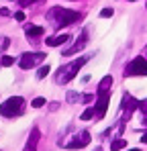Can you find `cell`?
<instances>
[{"label":"cell","mask_w":147,"mask_h":151,"mask_svg":"<svg viewBox=\"0 0 147 151\" xmlns=\"http://www.w3.org/2000/svg\"><path fill=\"white\" fill-rule=\"evenodd\" d=\"M88 61V57H80V59H76V61H72V63H68V65H63V68H59V74H57V82L59 84H68L70 80H72L74 76L78 74L80 70H82V65Z\"/></svg>","instance_id":"1"},{"label":"cell","mask_w":147,"mask_h":151,"mask_svg":"<svg viewBox=\"0 0 147 151\" xmlns=\"http://www.w3.org/2000/svg\"><path fill=\"white\" fill-rule=\"evenodd\" d=\"M49 17H55V23L59 27H66V25H72L80 19V12L76 10H68V8H53L49 12Z\"/></svg>","instance_id":"2"},{"label":"cell","mask_w":147,"mask_h":151,"mask_svg":"<svg viewBox=\"0 0 147 151\" xmlns=\"http://www.w3.org/2000/svg\"><path fill=\"white\" fill-rule=\"evenodd\" d=\"M23 106H24V100L21 96H12L4 104H0V114L2 116H17L23 112Z\"/></svg>","instance_id":"3"},{"label":"cell","mask_w":147,"mask_h":151,"mask_svg":"<svg viewBox=\"0 0 147 151\" xmlns=\"http://www.w3.org/2000/svg\"><path fill=\"white\" fill-rule=\"evenodd\" d=\"M125 76H147V61L143 57H135V59L127 65Z\"/></svg>","instance_id":"4"},{"label":"cell","mask_w":147,"mask_h":151,"mask_svg":"<svg viewBox=\"0 0 147 151\" xmlns=\"http://www.w3.org/2000/svg\"><path fill=\"white\" fill-rule=\"evenodd\" d=\"M45 59V53H23V57L19 59V65L23 68V70H29V68H33L37 61H43Z\"/></svg>","instance_id":"5"},{"label":"cell","mask_w":147,"mask_h":151,"mask_svg":"<svg viewBox=\"0 0 147 151\" xmlns=\"http://www.w3.org/2000/svg\"><path fill=\"white\" fill-rule=\"evenodd\" d=\"M88 143H90V133L84 131V133L76 135L70 143H66V147H68V149H82V147H86Z\"/></svg>","instance_id":"6"},{"label":"cell","mask_w":147,"mask_h":151,"mask_svg":"<svg viewBox=\"0 0 147 151\" xmlns=\"http://www.w3.org/2000/svg\"><path fill=\"white\" fill-rule=\"evenodd\" d=\"M108 102H110V92H104V94H98V102H96V119H104L106 114V108H108Z\"/></svg>","instance_id":"7"},{"label":"cell","mask_w":147,"mask_h":151,"mask_svg":"<svg viewBox=\"0 0 147 151\" xmlns=\"http://www.w3.org/2000/svg\"><path fill=\"white\" fill-rule=\"evenodd\" d=\"M39 139H41L39 129H33V131H31V137H29V143H27V147H24V151H37V143H39Z\"/></svg>","instance_id":"8"},{"label":"cell","mask_w":147,"mask_h":151,"mask_svg":"<svg viewBox=\"0 0 147 151\" xmlns=\"http://www.w3.org/2000/svg\"><path fill=\"white\" fill-rule=\"evenodd\" d=\"M72 37L70 35H55V37H51V39H47L45 43H47L49 47H57V45H63V43H68Z\"/></svg>","instance_id":"9"},{"label":"cell","mask_w":147,"mask_h":151,"mask_svg":"<svg viewBox=\"0 0 147 151\" xmlns=\"http://www.w3.org/2000/svg\"><path fill=\"white\" fill-rule=\"evenodd\" d=\"M110 86H112V76H104L98 84V94H104V92H110Z\"/></svg>","instance_id":"10"},{"label":"cell","mask_w":147,"mask_h":151,"mask_svg":"<svg viewBox=\"0 0 147 151\" xmlns=\"http://www.w3.org/2000/svg\"><path fill=\"white\" fill-rule=\"evenodd\" d=\"M43 33H45V29H43V27H35V25H29V27H27V37H29V39H33V41H35L37 37H41Z\"/></svg>","instance_id":"11"},{"label":"cell","mask_w":147,"mask_h":151,"mask_svg":"<svg viewBox=\"0 0 147 151\" xmlns=\"http://www.w3.org/2000/svg\"><path fill=\"white\" fill-rule=\"evenodd\" d=\"M84 45H86V33H82L80 41H78V43H74V45H72V47H70L68 51H63V55H74V53H78V51L82 49Z\"/></svg>","instance_id":"12"},{"label":"cell","mask_w":147,"mask_h":151,"mask_svg":"<svg viewBox=\"0 0 147 151\" xmlns=\"http://www.w3.org/2000/svg\"><path fill=\"white\" fill-rule=\"evenodd\" d=\"M137 106H139V102L135 100L133 96H125V98H122V110L131 112V110H133V108H137Z\"/></svg>","instance_id":"13"},{"label":"cell","mask_w":147,"mask_h":151,"mask_svg":"<svg viewBox=\"0 0 147 151\" xmlns=\"http://www.w3.org/2000/svg\"><path fill=\"white\" fill-rule=\"evenodd\" d=\"M92 116H96V108H94V106H90V108H86V110L82 112V116H80V121H90Z\"/></svg>","instance_id":"14"},{"label":"cell","mask_w":147,"mask_h":151,"mask_svg":"<svg viewBox=\"0 0 147 151\" xmlns=\"http://www.w3.org/2000/svg\"><path fill=\"white\" fill-rule=\"evenodd\" d=\"M122 147H127V141H125V139H115V141L110 143V149L112 151H119V149H122Z\"/></svg>","instance_id":"15"},{"label":"cell","mask_w":147,"mask_h":151,"mask_svg":"<svg viewBox=\"0 0 147 151\" xmlns=\"http://www.w3.org/2000/svg\"><path fill=\"white\" fill-rule=\"evenodd\" d=\"M12 63H14V57L2 55V59H0V65H2V68H8V65H12Z\"/></svg>","instance_id":"16"},{"label":"cell","mask_w":147,"mask_h":151,"mask_svg":"<svg viewBox=\"0 0 147 151\" xmlns=\"http://www.w3.org/2000/svg\"><path fill=\"white\" fill-rule=\"evenodd\" d=\"M49 72H51V68H49L47 63H45V65H41V68H39V72H37V78H39V80H43V78H45Z\"/></svg>","instance_id":"17"},{"label":"cell","mask_w":147,"mask_h":151,"mask_svg":"<svg viewBox=\"0 0 147 151\" xmlns=\"http://www.w3.org/2000/svg\"><path fill=\"white\" fill-rule=\"evenodd\" d=\"M139 110L145 114V116H143V125L147 127V100H145V102H139Z\"/></svg>","instance_id":"18"},{"label":"cell","mask_w":147,"mask_h":151,"mask_svg":"<svg viewBox=\"0 0 147 151\" xmlns=\"http://www.w3.org/2000/svg\"><path fill=\"white\" fill-rule=\"evenodd\" d=\"M112 14H115L112 8H102V10H100V17H102V19H108V17H112Z\"/></svg>","instance_id":"19"},{"label":"cell","mask_w":147,"mask_h":151,"mask_svg":"<svg viewBox=\"0 0 147 151\" xmlns=\"http://www.w3.org/2000/svg\"><path fill=\"white\" fill-rule=\"evenodd\" d=\"M43 104H47L45 98H35V100H33V108H41Z\"/></svg>","instance_id":"20"},{"label":"cell","mask_w":147,"mask_h":151,"mask_svg":"<svg viewBox=\"0 0 147 151\" xmlns=\"http://www.w3.org/2000/svg\"><path fill=\"white\" fill-rule=\"evenodd\" d=\"M14 19H17V21H24V12H23V10L14 12Z\"/></svg>","instance_id":"21"},{"label":"cell","mask_w":147,"mask_h":151,"mask_svg":"<svg viewBox=\"0 0 147 151\" xmlns=\"http://www.w3.org/2000/svg\"><path fill=\"white\" fill-rule=\"evenodd\" d=\"M33 2H35V0H19L21 6H29V4H33Z\"/></svg>","instance_id":"22"},{"label":"cell","mask_w":147,"mask_h":151,"mask_svg":"<svg viewBox=\"0 0 147 151\" xmlns=\"http://www.w3.org/2000/svg\"><path fill=\"white\" fill-rule=\"evenodd\" d=\"M141 141H143V143H147V133H143V137H141Z\"/></svg>","instance_id":"23"},{"label":"cell","mask_w":147,"mask_h":151,"mask_svg":"<svg viewBox=\"0 0 147 151\" xmlns=\"http://www.w3.org/2000/svg\"><path fill=\"white\" fill-rule=\"evenodd\" d=\"M129 151H139V149H129Z\"/></svg>","instance_id":"24"},{"label":"cell","mask_w":147,"mask_h":151,"mask_svg":"<svg viewBox=\"0 0 147 151\" xmlns=\"http://www.w3.org/2000/svg\"><path fill=\"white\" fill-rule=\"evenodd\" d=\"M0 68H2V65H0Z\"/></svg>","instance_id":"25"}]
</instances>
